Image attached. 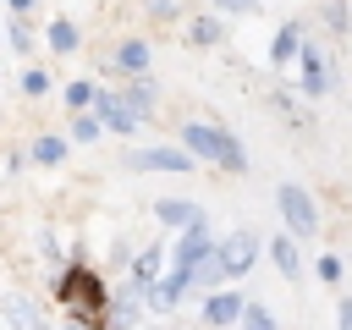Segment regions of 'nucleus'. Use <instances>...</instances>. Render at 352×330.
Masks as SVG:
<instances>
[{
  "mask_svg": "<svg viewBox=\"0 0 352 330\" xmlns=\"http://www.w3.org/2000/svg\"><path fill=\"white\" fill-rule=\"evenodd\" d=\"M94 104H99V121H104L110 132H138V126H143V121H138V110H132L121 94H99Z\"/></svg>",
  "mask_w": 352,
  "mask_h": 330,
  "instance_id": "obj_5",
  "label": "nucleus"
},
{
  "mask_svg": "<svg viewBox=\"0 0 352 330\" xmlns=\"http://www.w3.org/2000/svg\"><path fill=\"white\" fill-rule=\"evenodd\" d=\"M192 38H198V44H214V38H220V22H214V16H198V22H192Z\"/></svg>",
  "mask_w": 352,
  "mask_h": 330,
  "instance_id": "obj_20",
  "label": "nucleus"
},
{
  "mask_svg": "<svg viewBox=\"0 0 352 330\" xmlns=\"http://www.w3.org/2000/svg\"><path fill=\"white\" fill-rule=\"evenodd\" d=\"M99 132H104V121H94V116H82V121L72 126V143H94Z\"/></svg>",
  "mask_w": 352,
  "mask_h": 330,
  "instance_id": "obj_19",
  "label": "nucleus"
},
{
  "mask_svg": "<svg viewBox=\"0 0 352 330\" xmlns=\"http://www.w3.org/2000/svg\"><path fill=\"white\" fill-rule=\"evenodd\" d=\"M132 165H138V170H187L192 154H187V148H138Z\"/></svg>",
  "mask_w": 352,
  "mask_h": 330,
  "instance_id": "obj_6",
  "label": "nucleus"
},
{
  "mask_svg": "<svg viewBox=\"0 0 352 330\" xmlns=\"http://www.w3.org/2000/svg\"><path fill=\"white\" fill-rule=\"evenodd\" d=\"M214 258H220V275H248V264L258 258V236H253V231H231V236L214 248Z\"/></svg>",
  "mask_w": 352,
  "mask_h": 330,
  "instance_id": "obj_4",
  "label": "nucleus"
},
{
  "mask_svg": "<svg viewBox=\"0 0 352 330\" xmlns=\"http://www.w3.org/2000/svg\"><path fill=\"white\" fill-rule=\"evenodd\" d=\"M275 204H280V214H286V231H292V236H319V204L308 198V187L280 182V187H275Z\"/></svg>",
  "mask_w": 352,
  "mask_h": 330,
  "instance_id": "obj_3",
  "label": "nucleus"
},
{
  "mask_svg": "<svg viewBox=\"0 0 352 330\" xmlns=\"http://www.w3.org/2000/svg\"><path fill=\"white\" fill-rule=\"evenodd\" d=\"M33 160H38V165H60V160H66V138H55V132L38 138V143H33Z\"/></svg>",
  "mask_w": 352,
  "mask_h": 330,
  "instance_id": "obj_14",
  "label": "nucleus"
},
{
  "mask_svg": "<svg viewBox=\"0 0 352 330\" xmlns=\"http://www.w3.org/2000/svg\"><path fill=\"white\" fill-rule=\"evenodd\" d=\"M110 60H116L121 72H132V77H143V72H148V44H143V38H126V44H121V50H116Z\"/></svg>",
  "mask_w": 352,
  "mask_h": 330,
  "instance_id": "obj_10",
  "label": "nucleus"
},
{
  "mask_svg": "<svg viewBox=\"0 0 352 330\" xmlns=\"http://www.w3.org/2000/svg\"><path fill=\"white\" fill-rule=\"evenodd\" d=\"M214 6H220V11H253L258 0H214Z\"/></svg>",
  "mask_w": 352,
  "mask_h": 330,
  "instance_id": "obj_23",
  "label": "nucleus"
},
{
  "mask_svg": "<svg viewBox=\"0 0 352 330\" xmlns=\"http://www.w3.org/2000/svg\"><path fill=\"white\" fill-rule=\"evenodd\" d=\"M297 55H302V33H297V22H286V28L275 33V44H270V60L286 66V60H297Z\"/></svg>",
  "mask_w": 352,
  "mask_h": 330,
  "instance_id": "obj_9",
  "label": "nucleus"
},
{
  "mask_svg": "<svg viewBox=\"0 0 352 330\" xmlns=\"http://www.w3.org/2000/svg\"><path fill=\"white\" fill-rule=\"evenodd\" d=\"M182 148H187L192 160H214L220 170H248V154H242V143H236L226 126L187 121V126H182Z\"/></svg>",
  "mask_w": 352,
  "mask_h": 330,
  "instance_id": "obj_1",
  "label": "nucleus"
},
{
  "mask_svg": "<svg viewBox=\"0 0 352 330\" xmlns=\"http://www.w3.org/2000/svg\"><path fill=\"white\" fill-rule=\"evenodd\" d=\"M50 50H55V55H72V50H77V28H72V22H50Z\"/></svg>",
  "mask_w": 352,
  "mask_h": 330,
  "instance_id": "obj_15",
  "label": "nucleus"
},
{
  "mask_svg": "<svg viewBox=\"0 0 352 330\" xmlns=\"http://www.w3.org/2000/svg\"><path fill=\"white\" fill-rule=\"evenodd\" d=\"M242 330H275V314H270L264 302H248V308H242Z\"/></svg>",
  "mask_w": 352,
  "mask_h": 330,
  "instance_id": "obj_17",
  "label": "nucleus"
},
{
  "mask_svg": "<svg viewBox=\"0 0 352 330\" xmlns=\"http://www.w3.org/2000/svg\"><path fill=\"white\" fill-rule=\"evenodd\" d=\"M297 60H302V88L319 99V94L330 88V72H324V50H302Z\"/></svg>",
  "mask_w": 352,
  "mask_h": 330,
  "instance_id": "obj_8",
  "label": "nucleus"
},
{
  "mask_svg": "<svg viewBox=\"0 0 352 330\" xmlns=\"http://www.w3.org/2000/svg\"><path fill=\"white\" fill-rule=\"evenodd\" d=\"M22 88H28V94H50V77H44V72H28Z\"/></svg>",
  "mask_w": 352,
  "mask_h": 330,
  "instance_id": "obj_22",
  "label": "nucleus"
},
{
  "mask_svg": "<svg viewBox=\"0 0 352 330\" xmlns=\"http://www.w3.org/2000/svg\"><path fill=\"white\" fill-rule=\"evenodd\" d=\"M319 280H324V286H336V280H341V258H336V253H324V258H319Z\"/></svg>",
  "mask_w": 352,
  "mask_h": 330,
  "instance_id": "obj_21",
  "label": "nucleus"
},
{
  "mask_svg": "<svg viewBox=\"0 0 352 330\" xmlns=\"http://www.w3.org/2000/svg\"><path fill=\"white\" fill-rule=\"evenodd\" d=\"M60 302L77 308V319L94 324V330H104V319H110V292L94 270H66L60 275Z\"/></svg>",
  "mask_w": 352,
  "mask_h": 330,
  "instance_id": "obj_2",
  "label": "nucleus"
},
{
  "mask_svg": "<svg viewBox=\"0 0 352 330\" xmlns=\"http://www.w3.org/2000/svg\"><path fill=\"white\" fill-rule=\"evenodd\" d=\"M154 220H160V226H192L198 209H192L187 198H165V204H154Z\"/></svg>",
  "mask_w": 352,
  "mask_h": 330,
  "instance_id": "obj_12",
  "label": "nucleus"
},
{
  "mask_svg": "<svg viewBox=\"0 0 352 330\" xmlns=\"http://www.w3.org/2000/svg\"><path fill=\"white\" fill-rule=\"evenodd\" d=\"M6 319H11V330H44V314L28 297H6Z\"/></svg>",
  "mask_w": 352,
  "mask_h": 330,
  "instance_id": "obj_11",
  "label": "nucleus"
},
{
  "mask_svg": "<svg viewBox=\"0 0 352 330\" xmlns=\"http://www.w3.org/2000/svg\"><path fill=\"white\" fill-rule=\"evenodd\" d=\"M121 99L138 110V121H148V116H154V88H148V82H138V88H132V94H121Z\"/></svg>",
  "mask_w": 352,
  "mask_h": 330,
  "instance_id": "obj_16",
  "label": "nucleus"
},
{
  "mask_svg": "<svg viewBox=\"0 0 352 330\" xmlns=\"http://www.w3.org/2000/svg\"><path fill=\"white\" fill-rule=\"evenodd\" d=\"M11 11H16V16H28V11H33V0H11Z\"/></svg>",
  "mask_w": 352,
  "mask_h": 330,
  "instance_id": "obj_25",
  "label": "nucleus"
},
{
  "mask_svg": "<svg viewBox=\"0 0 352 330\" xmlns=\"http://www.w3.org/2000/svg\"><path fill=\"white\" fill-rule=\"evenodd\" d=\"M336 319H341V330H352V297L341 302V314H336Z\"/></svg>",
  "mask_w": 352,
  "mask_h": 330,
  "instance_id": "obj_24",
  "label": "nucleus"
},
{
  "mask_svg": "<svg viewBox=\"0 0 352 330\" xmlns=\"http://www.w3.org/2000/svg\"><path fill=\"white\" fill-rule=\"evenodd\" d=\"M242 308H248V302H242L236 292H214V297L204 302V319H209V324H242Z\"/></svg>",
  "mask_w": 352,
  "mask_h": 330,
  "instance_id": "obj_7",
  "label": "nucleus"
},
{
  "mask_svg": "<svg viewBox=\"0 0 352 330\" xmlns=\"http://www.w3.org/2000/svg\"><path fill=\"white\" fill-rule=\"evenodd\" d=\"M99 94H94V82H66V104L72 110H82V104H94Z\"/></svg>",
  "mask_w": 352,
  "mask_h": 330,
  "instance_id": "obj_18",
  "label": "nucleus"
},
{
  "mask_svg": "<svg viewBox=\"0 0 352 330\" xmlns=\"http://www.w3.org/2000/svg\"><path fill=\"white\" fill-rule=\"evenodd\" d=\"M154 330H165V324H154Z\"/></svg>",
  "mask_w": 352,
  "mask_h": 330,
  "instance_id": "obj_26",
  "label": "nucleus"
},
{
  "mask_svg": "<svg viewBox=\"0 0 352 330\" xmlns=\"http://www.w3.org/2000/svg\"><path fill=\"white\" fill-rule=\"evenodd\" d=\"M270 258H275V270H280V275H297V270H302L297 242H286V236H275V242H270Z\"/></svg>",
  "mask_w": 352,
  "mask_h": 330,
  "instance_id": "obj_13",
  "label": "nucleus"
}]
</instances>
